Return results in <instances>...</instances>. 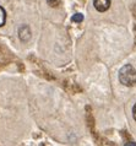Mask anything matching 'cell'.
<instances>
[{
	"mask_svg": "<svg viewBox=\"0 0 136 146\" xmlns=\"http://www.w3.org/2000/svg\"><path fill=\"white\" fill-rule=\"evenodd\" d=\"M93 6L99 13H104L110 7V0H93Z\"/></svg>",
	"mask_w": 136,
	"mask_h": 146,
	"instance_id": "obj_2",
	"label": "cell"
},
{
	"mask_svg": "<svg viewBox=\"0 0 136 146\" xmlns=\"http://www.w3.org/2000/svg\"><path fill=\"white\" fill-rule=\"evenodd\" d=\"M47 3H48V5H49V6L55 7V6H58L59 0H47Z\"/></svg>",
	"mask_w": 136,
	"mask_h": 146,
	"instance_id": "obj_6",
	"label": "cell"
},
{
	"mask_svg": "<svg viewBox=\"0 0 136 146\" xmlns=\"http://www.w3.org/2000/svg\"><path fill=\"white\" fill-rule=\"evenodd\" d=\"M133 117H134V120L136 121V103L134 104V107H133Z\"/></svg>",
	"mask_w": 136,
	"mask_h": 146,
	"instance_id": "obj_7",
	"label": "cell"
},
{
	"mask_svg": "<svg viewBox=\"0 0 136 146\" xmlns=\"http://www.w3.org/2000/svg\"><path fill=\"white\" fill-rule=\"evenodd\" d=\"M119 81L124 86L131 87L136 84V70L133 65L126 64L119 70Z\"/></svg>",
	"mask_w": 136,
	"mask_h": 146,
	"instance_id": "obj_1",
	"label": "cell"
},
{
	"mask_svg": "<svg viewBox=\"0 0 136 146\" xmlns=\"http://www.w3.org/2000/svg\"><path fill=\"white\" fill-rule=\"evenodd\" d=\"M18 37L22 42H27L30 38H31V31H30V27L26 26V25H22L21 27L18 28Z\"/></svg>",
	"mask_w": 136,
	"mask_h": 146,
	"instance_id": "obj_3",
	"label": "cell"
},
{
	"mask_svg": "<svg viewBox=\"0 0 136 146\" xmlns=\"http://www.w3.org/2000/svg\"><path fill=\"white\" fill-rule=\"evenodd\" d=\"M71 21H73V22H77V23L82 22V21H83V15H82V14H80V13L75 14L73 17H71Z\"/></svg>",
	"mask_w": 136,
	"mask_h": 146,
	"instance_id": "obj_5",
	"label": "cell"
},
{
	"mask_svg": "<svg viewBox=\"0 0 136 146\" xmlns=\"http://www.w3.org/2000/svg\"><path fill=\"white\" fill-rule=\"evenodd\" d=\"M5 21H6V11L4 10L3 6H0V27L5 25Z\"/></svg>",
	"mask_w": 136,
	"mask_h": 146,
	"instance_id": "obj_4",
	"label": "cell"
}]
</instances>
